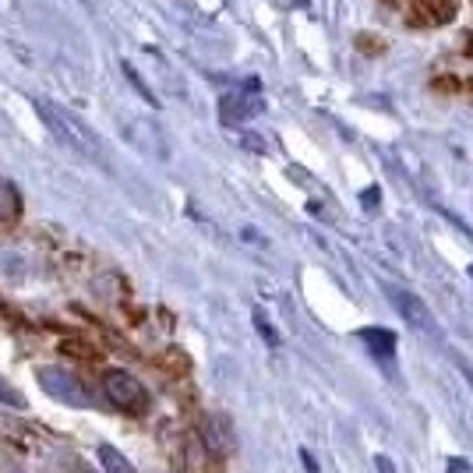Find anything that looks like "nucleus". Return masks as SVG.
<instances>
[{
    "instance_id": "obj_1",
    "label": "nucleus",
    "mask_w": 473,
    "mask_h": 473,
    "mask_svg": "<svg viewBox=\"0 0 473 473\" xmlns=\"http://www.w3.org/2000/svg\"><path fill=\"white\" fill-rule=\"evenodd\" d=\"M32 106H35L39 121L46 124V131L61 142L67 153H74V156H82V159H93V163H106V149H103L99 134H95L82 117H74L67 106L46 99V95H35Z\"/></svg>"
},
{
    "instance_id": "obj_2",
    "label": "nucleus",
    "mask_w": 473,
    "mask_h": 473,
    "mask_svg": "<svg viewBox=\"0 0 473 473\" xmlns=\"http://www.w3.org/2000/svg\"><path fill=\"white\" fill-rule=\"evenodd\" d=\"M103 396L127 417H142L149 410V389L124 368H106L103 371Z\"/></svg>"
},
{
    "instance_id": "obj_3",
    "label": "nucleus",
    "mask_w": 473,
    "mask_h": 473,
    "mask_svg": "<svg viewBox=\"0 0 473 473\" xmlns=\"http://www.w3.org/2000/svg\"><path fill=\"white\" fill-rule=\"evenodd\" d=\"M198 442L205 445V452L222 463L230 452H233V445H237V435H233V428H230V420L222 417V413H202V420H198Z\"/></svg>"
},
{
    "instance_id": "obj_4",
    "label": "nucleus",
    "mask_w": 473,
    "mask_h": 473,
    "mask_svg": "<svg viewBox=\"0 0 473 473\" xmlns=\"http://www.w3.org/2000/svg\"><path fill=\"white\" fill-rule=\"evenodd\" d=\"M389 297H392L396 311L407 318V325H410V329L424 332V336H435V332H439V321H435V315H431V308H428L417 293H410V290H392Z\"/></svg>"
},
{
    "instance_id": "obj_5",
    "label": "nucleus",
    "mask_w": 473,
    "mask_h": 473,
    "mask_svg": "<svg viewBox=\"0 0 473 473\" xmlns=\"http://www.w3.org/2000/svg\"><path fill=\"white\" fill-rule=\"evenodd\" d=\"M261 110H265V99L258 93H230V95H222V103H220V117L226 127L244 124V121L258 117Z\"/></svg>"
},
{
    "instance_id": "obj_6",
    "label": "nucleus",
    "mask_w": 473,
    "mask_h": 473,
    "mask_svg": "<svg viewBox=\"0 0 473 473\" xmlns=\"http://www.w3.org/2000/svg\"><path fill=\"white\" fill-rule=\"evenodd\" d=\"M177 473H220V463L205 452V445L198 442V435H188V439L181 442Z\"/></svg>"
},
{
    "instance_id": "obj_7",
    "label": "nucleus",
    "mask_w": 473,
    "mask_h": 473,
    "mask_svg": "<svg viewBox=\"0 0 473 473\" xmlns=\"http://www.w3.org/2000/svg\"><path fill=\"white\" fill-rule=\"evenodd\" d=\"M360 343L371 350V357H381V360H392V353H396V336L389 329H364Z\"/></svg>"
},
{
    "instance_id": "obj_8",
    "label": "nucleus",
    "mask_w": 473,
    "mask_h": 473,
    "mask_svg": "<svg viewBox=\"0 0 473 473\" xmlns=\"http://www.w3.org/2000/svg\"><path fill=\"white\" fill-rule=\"evenodd\" d=\"M156 364H159V371H166L170 379H184L191 371V360H188V353L181 347H166L163 353L156 357Z\"/></svg>"
},
{
    "instance_id": "obj_9",
    "label": "nucleus",
    "mask_w": 473,
    "mask_h": 473,
    "mask_svg": "<svg viewBox=\"0 0 473 473\" xmlns=\"http://www.w3.org/2000/svg\"><path fill=\"white\" fill-rule=\"evenodd\" d=\"M22 216V194L11 181L0 177V222H15Z\"/></svg>"
},
{
    "instance_id": "obj_10",
    "label": "nucleus",
    "mask_w": 473,
    "mask_h": 473,
    "mask_svg": "<svg viewBox=\"0 0 473 473\" xmlns=\"http://www.w3.org/2000/svg\"><path fill=\"white\" fill-rule=\"evenodd\" d=\"M61 353H64V357H74V360H82V364H95V360H99V350H95L93 343H85V340H64Z\"/></svg>"
},
{
    "instance_id": "obj_11",
    "label": "nucleus",
    "mask_w": 473,
    "mask_h": 473,
    "mask_svg": "<svg viewBox=\"0 0 473 473\" xmlns=\"http://www.w3.org/2000/svg\"><path fill=\"white\" fill-rule=\"evenodd\" d=\"M99 459L110 467V473H134V467L127 463L124 456H121V452H113V448H106V445L99 448Z\"/></svg>"
},
{
    "instance_id": "obj_12",
    "label": "nucleus",
    "mask_w": 473,
    "mask_h": 473,
    "mask_svg": "<svg viewBox=\"0 0 473 473\" xmlns=\"http://www.w3.org/2000/svg\"><path fill=\"white\" fill-rule=\"evenodd\" d=\"M0 403H4V407H18V410H22V407H25V396H22V392H18V389H15L7 379H0Z\"/></svg>"
},
{
    "instance_id": "obj_13",
    "label": "nucleus",
    "mask_w": 473,
    "mask_h": 473,
    "mask_svg": "<svg viewBox=\"0 0 473 473\" xmlns=\"http://www.w3.org/2000/svg\"><path fill=\"white\" fill-rule=\"evenodd\" d=\"M431 89H439V93H463L467 85H463L459 78H435V82H431Z\"/></svg>"
},
{
    "instance_id": "obj_14",
    "label": "nucleus",
    "mask_w": 473,
    "mask_h": 473,
    "mask_svg": "<svg viewBox=\"0 0 473 473\" xmlns=\"http://www.w3.org/2000/svg\"><path fill=\"white\" fill-rule=\"evenodd\" d=\"M254 321H258V329H261V336H265V340H269V343H280V336H276V332H272V325H269V321H265V318H261V315H254Z\"/></svg>"
},
{
    "instance_id": "obj_15",
    "label": "nucleus",
    "mask_w": 473,
    "mask_h": 473,
    "mask_svg": "<svg viewBox=\"0 0 473 473\" xmlns=\"http://www.w3.org/2000/svg\"><path fill=\"white\" fill-rule=\"evenodd\" d=\"M448 473H470V463H463V459H448Z\"/></svg>"
},
{
    "instance_id": "obj_16",
    "label": "nucleus",
    "mask_w": 473,
    "mask_h": 473,
    "mask_svg": "<svg viewBox=\"0 0 473 473\" xmlns=\"http://www.w3.org/2000/svg\"><path fill=\"white\" fill-rule=\"evenodd\" d=\"M459 371L467 375V381H470V389H473V364L470 360H459Z\"/></svg>"
},
{
    "instance_id": "obj_17",
    "label": "nucleus",
    "mask_w": 473,
    "mask_h": 473,
    "mask_svg": "<svg viewBox=\"0 0 473 473\" xmlns=\"http://www.w3.org/2000/svg\"><path fill=\"white\" fill-rule=\"evenodd\" d=\"M470 280H473V265H470Z\"/></svg>"
}]
</instances>
